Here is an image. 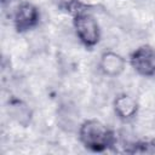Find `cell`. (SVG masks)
<instances>
[{
	"label": "cell",
	"mask_w": 155,
	"mask_h": 155,
	"mask_svg": "<svg viewBox=\"0 0 155 155\" xmlns=\"http://www.w3.org/2000/svg\"><path fill=\"white\" fill-rule=\"evenodd\" d=\"M78 137L84 148L94 153H103L116 142L114 131L97 119H87L82 121L78 128Z\"/></svg>",
	"instance_id": "obj_1"
},
{
	"label": "cell",
	"mask_w": 155,
	"mask_h": 155,
	"mask_svg": "<svg viewBox=\"0 0 155 155\" xmlns=\"http://www.w3.org/2000/svg\"><path fill=\"white\" fill-rule=\"evenodd\" d=\"M73 28L79 41L87 48L94 47L101 40L98 21L88 10L78 12L73 16Z\"/></svg>",
	"instance_id": "obj_2"
},
{
	"label": "cell",
	"mask_w": 155,
	"mask_h": 155,
	"mask_svg": "<svg viewBox=\"0 0 155 155\" xmlns=\"http://www.w3.org/2000/svg\"><path fill=\"white\" fill-rule=\"evenodd\" d=\"M131 68L140 76H155V48L150 45L137 47L128 58Z\"/></svg>",
	"instance_id": "obj_3"
},
{
	"label": "cell",
	"mask_w": 155,
	"mask_h": 155,
	"mask_svg": "<svg viewBox=\"0 0 155 155\" xmlns=\"http://www.w3.org/2000/svg\"><path fill=\"white\" fill-rule=\"evenodd\" d=\"M40 22V11L39 8L29 2H21L13 12V25L18 33H27L34 29Z\"/></svg>",
	"instance_id": "obj_4"
},
{
	"label": "cell",
	"mask_w": 155,
	"mask_h": 155,
	"mask_svg": "<svg viewBox=\"0 0 155 155\" xmlns=\"http://www.w3.org/2000/svg\"><path fill=\"white\" fill-rule=\"evenodd\" d=\"M126 59L117 52L114 51H105L102 53L99 58V69L101 71L110 78H116L125 71L126 68Z\"/></svg>",
	"instance_id": "obj_5"
},
{
	"label": "cell",
	"mask_w": 155,
	"mask_h": 155,
	"mask_svg": "<svg viewBox=\"0 0 155 155\" xmlns=\"http://www.w3.org/2000/svg\"><path fill=\"white\" fill-rule=\"evenodd\" d=\"M114 111L116 116L122 121H130L133 117H136L138 113V103L134 97L122 93L119 94L113 103Z\"/></svg>",
	"instance_id": "obj_6"
},
{
	"label": "cell",
	"mask_w": 155,
	"mask_h": 155,
	"mask_svg": "<svg viewBox=\"0 0 155 155\" xmlns=\"http://www.w3.org/2000/svg\"><path fill=\"white\" fill-rule=\"evenodd\" d=\"M131 148L127 149V153L132 154H155V139H143L134 142Z\"/></svg>",
	"instance_id": "obj_7"
},
{
	"label": "cell",
	"mask_w": 155,
	"mask_h": 155,
	"mask_svg": "<svg viewBox=\"0 0 155 155\" xmlns=\"http://www.w3.org/2000/svg\"><path fill=\"white\" fill-rule=\"evenodd\" d=\"M58 4L59 7L73 13V16L78 12L87 10V0H58Z\"/></svg>",
	"instance_id": "obj_8"
},
{
	"label": "cell",
	"mask_w": 155,
	"mask_h": 155,
	"mask_svg": "<svg viewBox=\"0 0 155 155\" xmlns=\"http://www.w3.org/2000/svg\"><path fill=\"white\" fill-rule=\"evenodd\" d=\"M7 1H8V0H1V2H2V4H4V5H5V4H6V2H7Z\"/></svg>",
	"instance_id": "obj_9"
}]
</instances>
